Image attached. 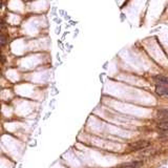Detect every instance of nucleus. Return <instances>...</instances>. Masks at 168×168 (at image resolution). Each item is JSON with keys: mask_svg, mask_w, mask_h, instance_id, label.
Here are the masks:
<instances>
[{"mask_svg": "<svg viewBox=\"0 0 168 168\" xmlns=\"http://www.w3.org/2000/svg\"><path fill=\"white\" fill-rule=\"evenodd\" d=\"M143 165V162L141 161H132V162L123 163L117 166V168H139Z\"/></svg>", "mask_w": 168, "mask_h": 168, "instance_id": "obj_2", "label": "nucleus"}, {"mask_svg": "<svg viewBox=\"0 0 168 168\" xmlns=\"http://www.w3.org/2000/svg\"><path fill=\"white\" fill-rule=\"evenodd\" d=\"M163 168H165V167H163Z\"/></svg>", "mask_w": 168, "mask_h": 168, "instance_id": "obj_8", "label": "nucleus"}, {"mask_svg": "<svg viewBox=\"0 0 168 168\" xmlns=\"http://www.w3.org/2000/svg\"><path fill=\"white\" fill-rule=\"evenodd\" d=\"M156 93H157V95H159V96L168 97V87L158 85L157 87H156Z\"/></svg>", "mask_w": 168, "mask_h": 168, "instance_id": "obj_4", "label": "nucleus"}, {"mask_svg": "<svg viewBox=\"0 0 168 168\" xmlns=\"http://www.w3.org/2000/svg\"><path fill=\"white\" fill-rule=\"evenodd\" d=\"M153 80L158 83V84H160V85H167L168 86V77H165V76H156L153 78Z\"/></svg>", "mask_w": 168, "mask_h": 168, "instance_id": "obj_3", "label": "nucleus"}, {"mask_svg": "<svg viewBox=\"0 0 168 168\" xmlns=\"http://www.w3.org/2000/svg\"><path fill=\"white\" fill-rule=\"evenodd\" d=\"M6 36H4V35H1V45H2V46H4V45H6Z\"/></svg>", "mask_w": 168, "mask_h": 168, "instance_id": "obj_6", "label": "nucleus"}, {"mask_svg": "<svg viewBox=\"0 0 168 168\" xmlns=\"http://www.w3.org/2000/svg\"><path fill=\"white\" fill-rule=\"evenodd\" d=\"M151 145V143L147 140H139L137 142L129 144L130 150H141V149H145Z\"/></svg>", "mask_w": 168, "mask_h": 168, "instance_id": "obj_1", "label": "nucleus"}, {"mask_svg": "<svg viewBox=\"0 0 168 168\" xmlns=\"http://www.w3.org/2000/svg\"><path fill=\"white\" fill-rule=\"evenodd\" d=\"M157 128H159L160 130H163V131H168V120L167 121L160 122L157 125Z\"/></svg>", "mask_w": 168, "mask_h": 168, "instance_id": "obj_5", "label": "nucleus"}, {"mask_svg": "<svg viewBox=\"0 0 168 168\" xmlns=\"http://www.w3.org/2000/svg\"><path fill=\"white\" fill-rule=\"evenodd\" d=\"M6 28V22H4V20H1V28H2V30H4V28Z\"/></svg>", "mask_w": 168, "mask_h": 168, "instance_id": "obj_7", "label": "nucleus"}]
</instances>
